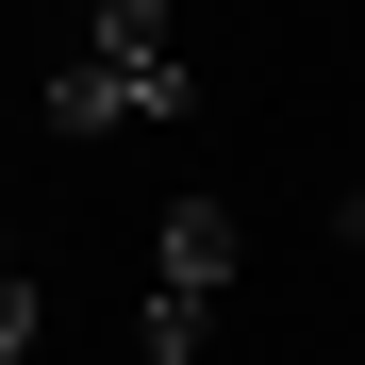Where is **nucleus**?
<instances>
[{
  "label": "nucleus",
  "instance_id": "f03ea898",
  "mask_svg": "<svg viewBox=\"0 0 365 365\" xmlns=\"http://www.w3.org/2000/svg\"><path fill=\"white\" fill-rule=\"evenodd\" d=\"M232 266H250V232H232V200H166V250H150V365H200Z\"/></svg>",
  "mask_w": 365,
  "mask_h": 365
},
{
  "label": "nucleus",
  "instance_id": "f257e3e1",
  "mask_svg": "<svg viewBox=\"0 0 365 365\" xmlns=\"http://www.w3.org/2000/svg\"><path fill=\"white\" fill-rule=\"evenodd\" d=\"M50 133H150V116H182V34L166 0H100V17L67 34V67H50Z\"/></svg>",
  "mask_w": 365,
  "mask_h": 365
}]
</instances>
